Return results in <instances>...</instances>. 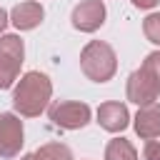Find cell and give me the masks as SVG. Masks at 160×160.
I'll return each instance as SVG.
<instances>
[{
  "mask_svg": "<svg viewBox=\"0 0 160 160\" xmlns=\"http://www.w3.org/2000/svg\"><path fill=\"white\" fill-rule=\"evenodd\" d=\"M105 15H108V10H105L102 0H82L72 8L70 20H72V28L80 32H95L105 22Z\"/></svg>",
  "mask_w": 160,
  "mask_h": 160,
  "instance_id": "obj_6",
  "label": "cell"
},
{
  "mask_svg": "<svg viewBox=\"0 0 160 160\" xmlns=\"http://www.w3.org/2000/svg\"><path fill=\"white\" fill-rule=\"evenodd\" d=\"M80 68L92 82H108L118 72L115 50L102 40H90L80 52Z\"/></svg>",
  "mask_w": 160,
  "mask_h": 160,
  "instance_id": "obj_2",
  "label": "cell"
},
{
  "mask_svg": "<svg viewBox=\"0 0 160 160\" xmlns=\"http://www.w3.org/2000/svg\"><path fill=\"white\" fill-rule=\"evenodd\" d=\"M22 120L15 112H0V158L10 160L22 148Z\"/></svg>",
  "mask_w": 160,
  "mask_h": 160,
  "instance_id": "obj_5",
  "label": "cell"
},
{
  "mask_svg": "<svg viewBox=\"0 0 160 160\" xmlns=\"http://www.w3.org/2000/svg\"><path fill=\"white\" fill-rule=\"evenodd\" d=\"M42 18H45V10H42V5L35 2V0L20 2V5H15V8L10 10V22H12L18 30H32V28H38V25L42 22Z\"/></svg>",
  "mask_w": 160,
  "mask_h": 160,
  "instance_id": "obj_10",
  "label": "cell"
},
{
  "mask_svg": "<svg viewBox=\"0 0 160 160\" xmlns=\"http://www.w3.org/2000/svg\"><path fill=\"white\" fill-rule=\"evenodd\" d=\"M130 2H132L135 8H140V10H152L160 0H130Z\"/></svg>",
  "mask_w": 160,
  "mask_h": 160,
  "instance_id": "obj_16",
  "label": "cell"
},
{
  "mask_svg": "<svg viewBox=\"0 0 160 160\" xmlns=\"http://www.w3.org/2000/svg\"><path fill=\"white\" fill-rule=\"evenodd\" d=\"M132 128L140 135V140H155L160 135V102L140 105V110L132 120Z\"/></svg>",
  "mask_w": 160,
  "mask_h": 160,
  "instance_id": "obj_9",
  "label": "cell"
},
{
  "mask_svg": "<svg viewBox=\"0 0 160 160\" xmlns=\"http://www.w3.org/2000/svg\"><path fill=\"white\" fill-rule=\"evenodd\" d=\"M142 160H160V142L158 140H148L142 148Z\"/></svg>",
  "mask_w": 160,
  "mask_h": 160,
  "instance_id": "obj_15",
  "label": "cell"
},
{
  "mask_svg": "<svg viewBox=\"0 0 160 160\" xmlns=\"http://www.w3.org/2000/svg\"><path fill=\"white\" fill-rule=\"evenodd\" d=\"M98 125L108 132H122L128 125H130V112H128V105L122 102H102L98 108Z\"/></svg>",
  "mask_w": 160,
  "mask_h": 160,
  "instance_id": "obj_8",
  "label": "cell"
},
{
  "mask_svg": "<svg viewBox=\"0 0 160 160\" xmlns=\"http://www.w3.org/2000/svg\"><path fill=\"white\" fill-rule=\"evenodd\" d=\"M52 95V82L45 72L40 70H30L20 78V82L12 90V108L25 115V118H38Z\"/></svg>",
  "mask_w": 160,
  "mask_h": 160,
  "instance_id": "obj_1",
  "label": "cell"
},
{
  "mask_svg": "<svg viewBox=\"0 0 160 160\" xmlns=\"http://www.w3.org/2000/svg\"><path fill=\"white\" fill-rule=\"evenodd\" d=\"M32 155H35V160H72L70 148L62 142H48V145L38 148Z\"/></svg>",
  "mask_w": 160,
  "mask_h": 160,
  "instance_id": "obj_12",
  "label": "cell"
},
{
  "mask_svg": "<svg viewBox=\"0 0 160 160\" xmlns=\"http://www.w3.org/2000/svg\"><path fill=\"white\" fill-rule=\"evenodd\" d=\"M142 32L152 45H160V12H150L142 20Z\"/></svg>",
  "mask_w": 160,
  "mask_h": 160,
  "instance_id": "obj_13",
  "label": "cell"
},
{
  "mask_svg": "<svg viewBox=\"0 0 160 160\" xmlns=\"http://www.w3.org/2000/svg\"><path fill=\"white\" fill-rule=\"evenodd\" d=\"M20 160H35V155H22Z\"/></svg>",
  "mask_w": 160,
  "mask_h": 160,
  "instance_id": "obj_18",
  "label": "cell"
},
{
  "mask_svg": "<svg viewBox=\"0 0 160 160\" xmlns=\"http://www.w3.org/2000/svg\"><path fill=\"white\" fill-rule=\"evenodd\" d=\"M125 92H128V100L135 102V105L140 108V105H150V102L158 100V95H160V85H158L142 68H138L135 72H130Z\"/></svg>",
  "mask_w": 160,
  "mask_h": 160,
  "instance_id": "obj_7",
  "label": "cell"
},
{
  "mask_svg": "<svg viewBox=\"0 0 160 160\" xmlns=\"http://www.w3.org/2000/svg\"><path fill=\"white\" fill-rule=\"evenodd\" d=\"M105 160H138V150H135V145L130 140L115 138L105 148Z\"/></svg>",
  "mask_w": 160,
  "mask_h": 160,
  "instance_id": "obj_11",
  "label": "cell"
},
{
  "mask_svg": "<svg viewBox=\"0 0 160 160\" xmlns=\"http://www.w3.org/2000/svg\"><path fill=\"white\" fill-rule=\"evenodd\" d=\"M140 68H142V70H145V72H148V75L160 85V50L150 52V55L142 60V65H140Z\"/></svg>",
  "mask_w": 160,
  "mask_h": 160,
  "instance_id": "obj_14",
  "label": "cell"
},
{
  "mask_svg": "<svg viewBox=\"0 0 160 160\" xmlns=\"http://www.w3.org/2000/svg\"><path fill=\"white\" fill-rule=\"evenodd\" d=\"M48 115L52 120V125L62 128V130H80L90 122V105L88 102H78V100H62L48 108Z\"/></svg>",
  "mask_w": 160,
  "mask_h": 160,
  "instance_id": "obj_4",
  "label": "cell"
},
{
  "mask_svg": "<svg viewBox=\"0 0 160 160\" xmlns=\"http://www.w3.org/2000/svg\"><path fill=\"white\" fill-rule=\"evenodd\" d=\"M25 60V45L20 35H0V90L15 85L20 65Z\"/></svg>",
  "mask_w": 160,
  "mask_h": 160,
  "instance_id": "obj_3",
  "label": "cell"
},
{
  "mask_svg": "<svg viewBox=\"0 0 160 160\" xmlns=\"http://www.w3.org/2000/svg\"><path fill=\"white\" fill-rule=\"evenodd\" d=\"M8 22H10V12H8L5 8H0V35H2V30L8 28Z\"/></svg>",
  "mask_w": 160,
  "mask_h": 160,
  "instance_id": "obj_17",
  "label": "cell"
}]
</instances>
